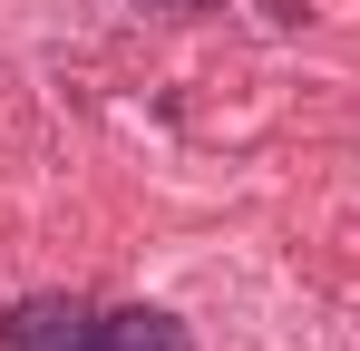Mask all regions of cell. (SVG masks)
Here are the masks:
<instances>
[{
	"label": "cell",
	"mask_w": 360,
	"mask_h": 351,
	"mask_svg": "<svg viewBox=\"0 0 360 351\" xmlns=\"http://www.w3.org/2000/svg\"><path fill=\"white\" fill-rule=\"evenodd\" d=\"M0 351H185L166 312H108V302H20Z\"/></svg>",
	"instance_id": "obj_1"
},
{
	"label": "cell",
	"mask_w": 360,
	"mask_h": 351,
	"mask_svg": "<svg viewBox=\"0 0 360 351\" xmlns=\"http://www.w3.org/2000/svg\"><path fill=\"white\" fill-rule=\"evenodd\" d=\"M166 10H205V0H166Z\"/></svg>",
	"instance_id": "obj_2"
}]
</instances>
